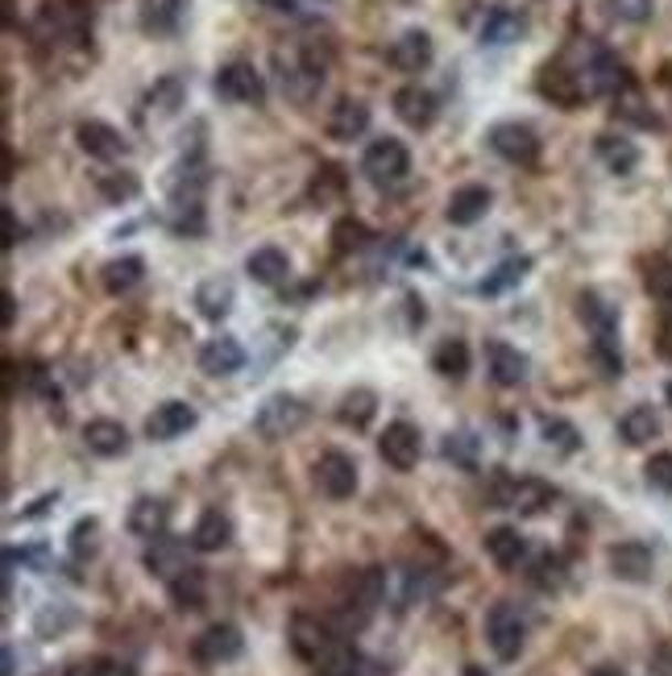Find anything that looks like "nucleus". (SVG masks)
Wrapping results in <instances>:
<instances>
[{
	"instance_id": "nucleus-1",
	"label": "nucleus",
	"mask_w": 672,
	"mask_h": 676,
	"mask_svg": "<svg viewBox=\"0 0 672 676\" xmlns=\"http://www.w3.org/2000/svg\"><path fill=\"white\" fill-rule=\"evenodd\" d=\"M490 498L502 510H515V515H540L556 503V486H548L544 477H494V490Z\"/></svg>"
},
{
	"instance_id": "nucleus-2",
	"label": "nucleus",
	"mask_w": 672,
	"mask_h": 676,
	"mask_svg": "<svg viewBox=\"0 0 672 676\" xmlns=\"http://www.w3.org/2000/svg\"><path fill=\"white\" fill-rule=\"evenodd\" d=\"M362 175L374 187H395L412 175V154L398 137H378L362 154Z\"/></svg>"
},
{
	"instance_id": "nucleus-3",
	"label": "nucleus",
	"mask_w": 672,
	"mask_h": 676,
	"mask_svg": "<svg viewBox=\"0 0 672 676\" xmlns=\"http://www.w3.org/2000/svg\"><path fill=\"white\" fill-rule=\"evenodd\" d=\"M275 67H278V84L291 101L308 104L320 87H324V63L316 59L311 51H299V54H275Z\"/></svg>"
},
{
	"instance_id": "nucleus-4",
	"label": "nucleus",
	"mask_w": 672,
	"mask_h": 676,
	"mask_svg": "<svg viewBox=\"0 0 672 676\" xmlns=\"http://www.w3.org/2000/svg\"><path fill=\"white\" fill-rule=\"evenodd\" d=\"M303 423H308V406L299 403L295 394H270V399L258 406V415H254V432L275 444V440L295 436Z\"/></svg>"
},
{
	"instance_id": "nucleus-5",
	"label": "nucleus",
	"mask_w": 672,
	"mask_h": 676,
	"mask_svg": "<svg viewBox=\"0 0 672 676\" xmlns=\"http://www.w3.org/2000/svg\"><path fill=\"white\" fill-rule=\"evenodd\" d=\"M486 640H490L499 659H519L523 643H527V619L519 614L515 602L490 606V614H486Z\"/></svg>"
},
{
	"instance_id": "nucleus-6",
	"label": "nucleus",
	"mask_w": 672,
	"mask_h": 676,
	"mask_svg": "<svg viewBox=\"0 0 672 676\" xmlns=\"http://www.w3.org/2000/svg\"><path fill=\"white\" fill-rule=\"evenodd\" d=\"M38 30L46 34V42H84L87 30H92V9H87L84 0L46 4L42 18H38Z\"/></svg>"
},
{
	"instance_id": "nucleus-7",
	"label": "nucleus",
	"mask_w": 672,
	"mask_h": 676,
	"mask_svg": "<svg viewBox=\"0 0 672 676\" xmlns=\"http://www.w3.org/2000/svg\"><path fill=\"white\" fill-rule=\"evenodd\" d=\"M216 96L228 104H262L266 101V80H262V71L254 63H245V59H233V63H224L216 71Z\"/></svg>"
},
{
	"instance_id": "nucleus-8",
	"label": "nucleus",
	"mask_w": 672,
	"mask_h": 676,
	"mask_svg": "<svg viewBox=\"0 0 672 676\" xmlns=\"http://www.w3.org/2000/svg\"><path fill=\"white\" fill-rule=\"evenodd\" d=\"M486 141H490V150L499 154V158L515 162V167H532L535 158H540V137L523 120H499Z\"/></svg>"
},
{
	"instance_id": "nucleus-9",
	"label": "nucleus",
	"mask_w": 672,
	"mask_h": 676,
	"mask_svg": "<svg viewBox=\"0 0 672 676\" xmlns=\"http://www.w3.org/2000/svg\"><path fill=\"white\" fill-rule=\"evenodd\" d=\"M378 453L391 469H403V474H407V469H415L419 457H424V436H419L415 423L395 420V423H386V432L378 436Z\"/></svg>"
},
{
	"instance_id": "nucleus-10",
	"label": "nucleus",
	"mask_w": 672,
	"mask_h": 676,
	"mask_svg": "<svg viewBox=\"0 0 672 676\" xmlns=\"http://www.w3.org/2000/svg\"><path fill=\"white\" fill-rule=\"evenodd\" d=\"M242 652H245L242 626H233V623H212L207 631L195 635V643H191V656L200 659V664H233Z\"/></svg>"
},
{
	"instance_id": "nucleus-11",
	"label": "nucleus",
	"mask_w": 672,
	"mask_h": 676,
	"mask_svg": "<svg viewBox=\"0 0 672 676\" xmlns=\"http://www.w3.org/2000/svg\"><path fill=\"white\" fill-rule=\"evenodd\" d=\"M200 423V411L183 399H171V403H158L154 415L146 420V440L154 444H167V440H179L183 432H191Z\"/></svg>"
},
{
	"instance_id": "nucleus-12",
	"label": "nucleus",
	"mask_w": 672,
	"mask_h": 676,
	"mask_svg": "<svg viewBox=\"0 0 672 676\" xmlns=\"http://www.w3.org/2000/svg\"><path fill=\"white\" fill-rule=\"evenodd\" d=\"M316 486H320V494H328V498H353V490H358V465H353V457H345V453H324V457L316 461Z\"/></svg>"
},
{
	"instance_id": "nucleus-13",
	"label": "nucleus",
	"mask_w": 672,
	"mask_h": 676,
	"mask_svg": "<svg viewBox=\"0 0 672 676\" xmlns=\"http://www.w3.org/2000/svg\"><path fill=\"white\" fill-rule=\"evenodd\" d=\"M606 564H610V573L619 577V581H648L655 569V552L648 548V543L639 540H622L615 543L610 552H606Z\"/></svg>"
},
{
	"instance_id": "nucleus-14",
	"label": "nucleus",
	"mask_w": 672,
	"mask_h": 676,
	"mask_svg": "<svg viewBox=\"0 0 672 676\" xmlns=\"http://www.w3.org/2000/svg\"><path fill=\"white\" fill-rule=\"evenodd\" d=\"M527 30H532V25H527V13H523V9L499 4V9L486 13L478 38H482V46H511V42H523Z\"/></svg>"
},
{
	"instance_id": "nucleus-15",
	"label": "nucleus",
	"mask_w": 672,
	"mask_h": 676,
	"mask_svg": "<svg viewBox=\"0 0 672 676\" xmlns=\"http://www.w3.org/2000/svg\"><path fill=\"white\" fill-rule=\"evenodd\" d=\"M490 203H494V196H490V187H482V183H466V187H457V191L448 196L445 216H448V224H457V229H469V224H478V220H486V212H490Z\"/></svg>"
},
{
	"instance_id": "nucleus-16",
	"label": "nucleus",
	"mask_w": 672,
	"mask_h": 676,
	"mask_svg": "<svg viewBox=\"0 0 672 676\" xmlns=\"http://www.w3.org/2000/svg\"><path fill=\"white\" fill-rule=\"evenodd\" d=\"M391 67L407 71V75H419V71L431 67V59H436V46H431V38L424 30H407V34H398L391 42Z\"/></svg>"
},
{
	"instance_id": "nucleus-17",
	"label": "nucleus",
	"mask_w": 672,
	"mask_h": 676,
	"mask_svg": "<svg viewBox=\"0 0 672 676\" xmlns=\"http://www.w3.org/2000/svg\"><path fill=\"white\" fill-rule=\"evenodd\" d=\"M75 137H79V150L87 154V158H100V162H113V158H121L129 146H125V137L108 125V120H84L79 129H75Z\"/></svg>"
},
{
	"instance_id": "nucleus-18",
	"label": "nucleus",
	"mask_w": 672,
	"mask_h": 676,
	"mask_svg": "<svg viewBox=\"0 0 672 676\" xmlns=\"http://www.w3.org/2000/svg\"><path fill=\"white\" fill-rule=\"evenodd\" d=\"M167 527H171V507L162 503V498H150V494H141L138 503L129 507V531L138 536V540H158V536H167Z\"/></svg>"
},
{
	"instance_id": "nucleus-19",
	"label": "nucleus",
	"mask_w": 672,
	"mask_h": 676,
	"mask_svg": "<svg viewBox=\"0 0 672 676\" xmlns=\"http://www.w3.org/2000/svg\"><path fill=\"white\" fill-rule=\"evenodd\" d=\"M486 361H490V378L499 387H523L527 382V357L519 353L506 340H490L486 345Z\"/></svg>"
},
{
	"instance_id": "nucleus-20",
	"label": "nucleus",
	"mask_w": 672,
	"mask_h": 676,
	"mask_svg": "<svg viewBox=\"0 0 672 676\" xmlns=\"http://www.w3.org/2000/svg\"><path fill=\"white\" fill-rule=\"evenodd\" d=\"M245 274L258 283V287H282L291 278V257L282 254L278 245H262L245 257Z\"/></svg>"
},
{
	"instance_id": "nucleus-21",
	"label": "nucleus",
	"mask_w": 672,
	"mask_h": 676,
	"mask_svg": "<svg viewBox=\"0 0 672 676\" xmlns=\"http://www.w3.org/2000/svg\"><path fill=\"white\" fill-rule=\"evenodd\" d=\"M337 640V631L328 623H320V619H311V614H299L291 623V647L299 659H308V664H316V659L324 656V647Z\"/></svg>"
},
{
	"instance_id": "nucleus-22",
	"label": "nucleus",
	"mask_w": 672,
	"mask_h": 676,
	"mask_svg": "<svg viewBox=\"0 0 672 676\" xmlns=\"http://www.w3.org/2000/svg\"><path fill=\"white\" fill-rule=\"evenodd\" d=\"M391 104H395V117L403 120V125H412V129H428L431 120H436V96L419 84L398 87Z\"/></svg>"
},
{
	"instance_id": "nucleus-23",
	"label": "nucleus",
	"mask_w": 672,
	"mask_h": 676,
	"mask_svg": "<svg viewBox=\"0 0 672 676\" xmlns=\"http://www.w3.org/2000/svg\"><path fill=\"white\" fill-rule=\"evenodd\" d=\"M365 129H370V104L365 101L345 96V101H337V108L328 113V137L332 141H358Z\"/></svg>"
},
{
	"instance_id": "nucleus-24",
	"label": "nucleus",
	"mask_w": 672,
	"mask_h": 676,
	"mask_svg": "<svg viewBox=\"0 0 672 676\" xmlns=\"http://www.w3.org/2000/svg\"><path fill=\"white\" fill-rule=\"evenodd\" d=\"M242 366H245L242 340H233V337L204 340V349H200V370H204L207 378H228V373H237Z\"/></svg>"
},
{
	"instance_id": "nucleus-25",
	"label": "nucleus",
	"mask_w": 672,
	"mask_h": 676,
	"mask_svg": "<svg viewBox=\"0 0 672 676\" xmlns=\"http://www.w3.org/2000/svg\"><path fill=\"white\" fill-rule=\"evenodd\" d=\"M146 569L154 577H162V581H174V577L188 569V548H183V540H174V536H158V540H150V548H146Z\"/></svg>"
},
{
	"instance_id": "nucleus-26",
	"label": "nucleus",
	"mask_w": 672,
	"mask_h": 676,
	"mask_svg": "<svg viewBox=\"0 0 672 676\" xmlns=\"http://www.w3.org/2000/svg\"><path fill=\"white\" fill-rule=\"evenodd\" d=\"M228 543H233V519H228L221 507H207L204 515L195 519L191 548H195V552H221Z\"/></svg>"
},
{
	"instance_id": "nucleus-27",
	"label": "nucleus",
	"mask_w": 672,
	"mask_h": 676,
	"mask_svg": "<svg viewBox=\"0 0 672 676\" xmlns=\"http://www.w3.org/2000/svg\"><path fill=\"white\" fill-rule=\"evenodd\" d=\"M183 101H188V87H183V80L179 75H162L150 92H146V117H154V120H167L174 117L179 108H183Z\"/></svg>"
},
{
	"instance_id": "nucleus-28",
	"label": "nucleus",
	"mask_w": 672,
	"mask_h": 676,
	"mask_svg": "<svg viewBox=\"0 0 672 676\" xmlns=\"http://www.w3.org/2000/svg\"><path fill=\"white\" fill-rule=\"evenodd\" d=\"M316 668H320V676H362L365 659H362V652L345 640V635H337V640L324 647V656L316 659Z\"/></svg>"
},
{
	"instance_id": "nucleus-29",
	"label": "nucleus",
	"mask_w": 672,
	"mask_h": 676,
	"mask_svg": "<svg viewBox=\"0 0 672 676\" xmlns=\"http://www.w3.org/2000/svg\"><path fill=\"white\" fill-rule=\"evenodd\" d=\"M138 21L150 38H171L183 21V0H141Z\"/></svg>"
},
{
	"instance_id": "nucleus-30",
	"label": "nucleus",
	"mask_w": 672,
	"mask_h": 676,
	"mask_svg": "<svg viewBox=\"0 0 672 676\" xmlns=\"http://www.w3.org/2000/svg\"><path fill=\"white\" fill-rule=\"evenodd\" d=\"M486 557L499 569H519V560L527 557V540L519 536V527H494L486 531Z\"/></svg>"
},
{
	"instance_id": "nucleus-31",
	"label": "nucleus",
	"mask_w": 672,
	"mask_h": 676,
	"mask_svg": "<svg viewBox=\"0 0 672 676\" xmlns=\"http://www.w3.org/2000/svg\"><path fill=\"white\" fill-rule=\"evenodd\" d=\"M84 444L96 457H121L129 448V432L117 420H92L84 427Z\"/></svg>"
},
{
	"instance_id": "nucleus-32",
	"label": "nucleus",
	"mask_w": 672,
	"mask_h": 676,
	"mask_svg": "<svg viewBox=\"0 0 672 676\" xmlns=\"http://www.w3.org/2000/svg\"><path fill=\"white\" fill-rule=\"evenodd\" d=\"M167 590H171L174 610H204L207 573H204V569H195V564H188V569L174 577V581H167Z\"/></svg>"
},
{
	"instance_id": "nucleus-33",
	"label": "nucleus",
	"mask_w": 672,
	"mask_h": 676,
	"mask_svg": "<svg viewBox=\"0 0 672 676\" xmlns=\"http://www.w3.org/2000/svg\"><path fill=\"white\" fill-rule=\"evenodd\" d=\"M619 436L631 444V448H643V444H652L655 436H660V415H655V406L639 403L631 406L627 415L619 420Z\"/></svg>"
},
{
	"instance_id": "nucleus-34",
	"label": "nucleus",
	"mask_w": 672,
	"mask_h": 676,
	"mask_svg": "<svg viewBox=\"0 0 672 676\" xmlns=\"http://www.w3.org/2000/svg\"><path fill=\"white\" fill-rule=\"evenodd\" d=\"M374 415H378V394L365 387H353L345 399H341V406H337V420L345 423V427H353V432L370 427Z\"/></svg>"
},
{
	"instance_id": "nucleus-35",
	"label": "nucleus",
	"mask_w": 672,
	"mask_h": 676,
	"mask_svg": "<svg viewBox=\"0 0 672 676\" xmlns=\"http://www.w3.org/2000/svg\"><path fill=\"white\" fill-rule=\"evenodd\" d=\"M195 307H200L204 320H224L233 311V283L228 278H207V283H200Z\"/></svg>"
},
{
	"instance_id": "nucleus-36",
	"label": "nucleus",
	"mask_w": 672,
	"mask_h": 676,
	"mask_svg": "<svg viewBox=\"0 0 672 676\" xmlns=\"http://www.w3.org/2000/svg\"><path fill=\"white\" fill-rule=\"evenodd\" d=\"M577 316L589 324V332L594 337H606V332H619V311L606 304L598 291H586L582 299H577Z\"/></svg>"
},
{
	"instance_id": "nucleus-37",
	"label": "nucleus",
	"mask_w": 672,
	"mask_h": 676,
	"mask_svg": "<svg viewBox=\"0 0 672 676\" xmlns=\"http://www.w3.org/2000/svg\"><path fill=\"white\" fill-rule=\"evenodd\" d=\"M527 271H532V257H523V254L506 257V262H499V266L478 283V295H502V291L519 287V283L527 278Z\"/></svg>"
},
{
	"instance_id": "nucleus-38",
	"label": "nucleus",
	"mask_w": 672,
	"mask_h": 676,
	"mask_svg": "<svg viewBox=\"0 0 672 676\" xmlns=\"http://www.w3.org/2000/svg\"><path fill=\"white\" fill-rule=\"evenodd\" d=\"M431 370L448 378V382H461L469 373V345L466 340H440L436 353H431Z\"/></svg>"
},
{
	"instance_id": "nucleus-39",
	"label": "nucleus",
	"mask_w": 672,
	"mask_h": 676,
	"mask_svg": "<svg viewBox=\"0 0 672 676\" xmlns=\"http://www.w3.org/2000/svg\"><path fill=\"white\" fill-rule=\"evenodd\" d=\"M141 274H146V262L141 257H113L108 266H104V291L108 295H129V291L141 283Z\"/></svg>"
},
{
	"instance_id": "nucleus-40",
	"label": "nucleus",
	"mask_w": 672,
	"mask_h": 676,
	"mask_svg": "<svg viewBox=\"0 0 672 676\" xmlns=\"http://www.w3.org/2000/svg\"><path fill=\"white\" fill-rule=\"evenodd\" d=\"M598 158H602L615 175H631V170L639 167V146L636 141H627V137L602 134L598 137Z\"/></svg>"
},
{
	"instance_id": "nucleus-41",
	"label": "nucleus",
	"mask_w": 672,
	"mask_h": 676,
	"mask_svg": "<svg viewBox=\"0 0 672 676\" xmlns=\"http://www.w3.org/2000/svg\"><path fill=\"white\" fill-rule=\"evenodd\" d=\"M382 598H386V573L382 569H362V573L353 577V598H349V606H362V610H374L382 606Z\"/></svg>"
},
{
	"instance_id": "nucleus-42",
	"label": "nucleus",
	"mask_w": 672,
	"mask_h": 676,
	"mask_svg": "<svg viewBox=\"0 0 672 676\" xmlns=\"http://www.w3.org/2000/svg\"><path fill=\"white\" fill-rule=\"evenodd\" d=\"M540 436H544V444L556 448V453H577V448H582V432H577L569 420H561V415H544V420H540Z\"/></svg>"
},
{
	"instance_id": "nucleus-43",
	"label": "nucleus",
	"mask_w": 672,
	"mask_h": 676,
	"mask_svg": "<svg viewBox=\"0 0 672 676\" xmlns=\"http://www.w3.org/2000/svg\"><path fill=\"white\" fill-rule=\"evenodd\" d=\"M478 453H482V440L473 432H448L445 436V457L461 469H478Z\"/></svg>"
},
{
	"instance_id": "nucleus-44",
	"label": "nucleus",
	"mask_w": 672,
	"mask_h": 676,
	"mask_svg": "<svg viewBox=\"0 0 672 676\" xmlns=\"http://www.w3.org/2000/svg\"><path fill=\"white\" fill-rule=\"evenodd\" d=\"M589 353H594V366L602 370V378H619V373H622L619 332H606V337H594V345H589Z\"/></svg>"
},
{
	"instance_id": "nucleus-45",
	"label": "nucleus",
	"mask_w": 672,
	"mask_h": 676,
	"mask_svg": "<svg viewBox=\"0 0 672 676\" xmlns=\"http://www.w3.org/2000/svg\"><path fill=\"white\" fill-rule=\"evenodd\" d=\"M532 585H540V590H561L565 585V560L561 557H535L532 564Z\"/></svg>"
},
{
	"instance_id": "nucleus-46",
	"label": "nucleus",
	"mask_w": 672,
	"mask_h": 676,
	"mask_svg": "<svg viewBox=\"0 0 672 676\" xmlns=\"http://www.w3.org/2000/svg\"><path fill=\"white\" fill-rule=\"evenodd\" d=\"M619 117L639 125V129H660V117L648 113V104L639 101V92H619Z\"/></svg>"
},
{
	"instance_id": "nucleus-47",
	"label": "nucleus",
	"mask_w": 672,
	"mask_h": 676,
	"mask_svg": "<svg viewBox=\"0 0 672 676\" xmlns=\"http://www.w3.org/2000/svg\"><path fill=\"white\" fill-rule=\"evenodd\" d=\"M96 536H100V524L96 519H79V524L71 527V557L84 560V557H96Z\"/></svg>"
},
{
	"instance_id": "nucleus-48",
	"label": "nucleus",
	"mask_w": 672,
	"mask_h": 676,
	"mask_svg": "<svg viewBox=\"0 0 672 676\" xmlns=\"http://www.w3.org/2000/svg\"><path fill=\"white\" fill-rule=\"evenodd\" d=\"M46 560H51V548H46V543H30V548H9V552H4V564H9V569H34V573H42V569H46Z\"/></svg>"
},
{
	"instance_id": "nucleus-49",
	"label": "nucleus",
	"mask_w": 672,
	"mask_h": 676,
	"mask_svg": "<svg viewBox=\"0 0 672 676\" xmlns=\"http://www.w3.org/2000/svg\"><path fill=\"white\" fill-rule=\"evenodd\" d=\"M71 676H138L134 673V664H125V659H113V656H96L79 664V668H71Z\"/></svg>"
},
{
	"instance_id": "nucleus-50",
	"label": "nucleus",
	"mask_w": 672,
	"mask_h": 676,
	"mask_svg": "<svg viewBox=\"0 0 672 676\" xmlns=\"http://www.w3.org/2000/svg\"><path fill=\"white\" fill-rule=\"evenodd\" d=\"M643 477H648L652 490L672 494V453H655V457L643 465Z\"/></svg>"
},
{
	"instance_id": "nucleus-51",
	"label": "nucleus",
	"mask_w": 672,
	"mask_h": 676,
	"mask_svg": "<svg viewBox=\"0 0 672 676\" xmlns=\"http://www.w3.org/2000/svg\"><path fill=\"white\" fill-rule=\"evenodd\" d=\"M100 191L113 203H125V200H134V196H138V179H134V175H125V170H121V175H104Z\"/></svg>"
},
{
	"instance_id": "nucleus-52",
	"label": "nucleus",
	"mask_w": 672,
	"mask_h": 676,
	"mask_svg": "<svg viewBox=\"0 0 672 676\" xmlns=\"http://www.w3.org/2000/svg\"><path fill=\"white\" fill-rule=\"evenodd\" d=\"M332 241H337V250L349 254V250H362L365 245V224L362 220H341L337 229H332Z\"/></svg>"
},
{
	"instance_id": "nucleus-53",
	"label": "nucleus",
	"mask_w": 672,
	"mask_h": 676,
	"mask_svg": "<svg viewBox=\"0 0 672 676\" xmlns=\"http://www.w3.org/2000/svg\"><path fill=\"white\" fill-rule=\"evenodd\" d=\"M648 291H652V295H660V299H672V266L664 262V257H655V262H652Z\"/></svg>"
},
{
	"instance_id": "nucleus-54",
	"label": "nucleus",
	"mask_w": 672,
	"mask_h": 676,
	"mask_svg": "<svg viewBox=\"0 0 672 676\" xmlns=\"http://www.w3.org/2000/svg\"><path fill=\"white\" fill-rule=\"evenodd\" d=\"M345 187V179H341V167H324V175L316 179V187H311V196L316 200H324V196H337Z\"/></svg>"
},
{
	"instance_id": "nucleus-55",
	"label": "nucleus",
	"mask_w": 672,
	"mask_h": 676,
	"mask_svg": "<svg viewBox=\"0 0 672 676\" xmlns=\"http://www.w3.org/2000/svg\"><path fill=\"white\" fill-rule=\"evenodd\" d=\"M615 13L622 21H648L652 18V0H615Z\"/></svg>"
},
{
	"instance_id": "nucleus-56",
	"label": "nucleus",
	"mask_w": 672,
	"mask_h": 676,
	"mask_svg": "<svg viewBox=\"0 0 672 676\" xmlns=\"http://www.w3.org/2000/svg\"><path fill=\"white\" fill-rule=\"evenodd\" d=\"M21 241V233H18V212L13 208H4V250H13Z\"/></svg>"
},
{
	"instance_id": "nucleus-57",
	"label": "nucleus",
	"mask_w": 672,
	"mask_h": 676,
	"mask_svg": "<svg viewBox=\"0 0 672 676\" xmlns=\"http://www.w3.org/2000/svg\"><path fill=\"white\" fill-rule=\"evenodd\" d=\"M589 676H627V673H622L619 664H598V668H594Z\"/></svg>"
},
{
	"instance_id": "nucleus-58",
	"label": "nucleus",
	"mask_w": 672,
	"mask_h": 676,
	"mask_svg": "<svg viewBox=\"0 0 672 676\" xmlns=\"http://www.w3.org/2000/svg\"><path fill=\"white\" fill-rule=\"evenodd\" d=\"M13 316H18V304H13V295L4 291V324H13Z\"/></svg>"
},
{
	"instance_id": "nucleus-59",
	"label": "nucleus",
	"mask_w": 672,
	"mask_h": 676,
	"mask_svg": "<svg viewBox=\"0 0 672 676\" xmlns=\"http://www.w3.org/2000/svg\"><path fill=\"white\" fill-rule=\"evenodd\" d=\"M461 676H490V673H486L482 664H469V668H461Z\"/></svg>"
},
{
	"instance_id": "nucleus-60",
	"label": "nucleus",
	"mask_w": 672,
	"mask_h": 676,
	"mask_svg": "<svg viewBox=\"0 0 672 676\" xmlns=\"http://www.w3.org/2000/svg\"><path fill=\"white\" fill-rule=\"evenodd\" d=\"M664 394H669V406H672V382H669V387H664Z\"/></svg>"
},
{
	"instance_id": "nucleus-61",
	"label": "nucleus",
	"mask_w": 672,
	"mask_h": 676,
	"mask_svg": "<svg viewBox=\"0 0 672 676\" xmlns=\"http://www.w3.org/2000/svg\"><path fill=\"white\" fill-rule=\"evenodd\" d=\"M42 676H71V668H67V673H42Z\"/></svg>"
}]
</instances>
